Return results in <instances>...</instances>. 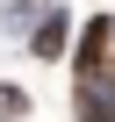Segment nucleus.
Returning a JSON list of instances; mask_svg holds the SVG:
<instances>
[{"label":"nucleus","instance_id":"nucleus-3","mask_svg":"<svg viewBox=\"0 0 115 122\" xmlns=\"http://www.w3.org/2000/svg\"><path fill=\"white\" fill-rule=\"evenodd\" d=\"M7 115H29V93L22 86H0V122H7Z\"/></svg>","mask_w":115,"mask_h":122},{"label":"nucleus","instance_id":"nucleus-1","mask_svg":"<svg viewBox=\"0 0 115 122\" xmlns=\"http://www.w3.org/2000/svg\"><path fill=\"white\" fill-rule=\"evenodd\" d=\"M108 50H115V22H108V15H94V22H86V36H79V57H72V79H94Z\"/></svg>","mask_w":115,"mask_h":122},{"label":"nucleus","instance_id":"nucleus-2","mask_svg":"<svg viewBox=\"0 0 115 122\" xmlns=\"http://www.w3.org/2000/svg\"><path fill=\"white\" fill-rule=\"evenodd\" d=\"M36 57H65V15H50L36 29Z\"/></svg>","mask_w":115,"mask_h":122}]
</instances>
